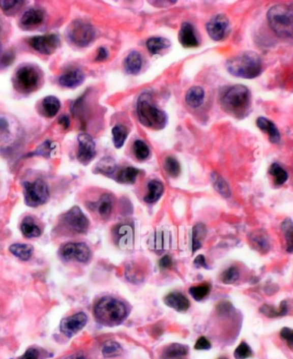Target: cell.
Returning <instances> with one entry per match:
<instances>
[{
	"mask_svg": "<svg viewBox=\"0 0 293 359\" xmlns=\"http://www.w3.org/2000/svg\"><path fill=\"white\" fill-rule=\"evenodd\" d=\"M97 206L100 216L103 218H108L113 209V198L110 194H103L97 201Z\"/></svg>",
	"mask_w": 293,
	"mask_h": 359,
	"instance_id": "1f68e13d",
	"label": "cell"
},
{
	"mask_svg": "<svg viewBox=\"0 0 293 359\" xmlns=\"http://www.w3.org/2000/svg\"><path fill=\"white\" fill-rule=\"evenodd\" d=\"M211 348V343L205 337H200L197 340L196 344L194 345L195 350H209Z\"/></svg>",
	"mask_w": 293,
	"mask_h": 359,
	"instance_id": "681fc988",
	"label": "cell"
},
{
	"mask_svg": "<svg viewBox=\"0 0 293 359\" xmlns=\"http://www.w3.org/2000/svg\"><path fill=\"white\" fill-rule=\"evenodd\" d=\"M94 315L99 323L105 326H117L127 317V307L118 299L104 296L95 305Z\"/></svg>",
	"mask_w": 293,
	"mask_h": 359,
	"instance_id": "277c9868",
	"label": "cell"
},
{
	"mask_svg": "<svg viewBox=\"0 0 293 359\" xmlns=\"http://www.w3.org/2000/svg\"><path fill=\"white\" fill-rule=\"evenodd\" d=\"M137 113L143 126L153 130L163 129L168 122V116L164 111L154 105L151 92L140 94L137 101Z\"/></svg>",
	"mask_w": 293,
	"mask_h": 359,
	"instance_id": "3957f363",
	"label": "cell"
},
{
	"mask_svg": "<svg viewBox=\"0 0 293 359\" xmlns=\"http://www.w3.org/2000/svg\"><path fill=\"white\" fill-rule=\"evenodd\" d=\"M44 12L40 9L31 8L25 11L20 19V25L23 28H32L44 21Z\"/></svg>",
	"mask_w": 293,
	"mask_h": 359,
	"instance_id": "ac0fdd59",
	"label": "cell"
},
{
	"mask_svg": "<svg viewBox=\"0 0 293 359\" xmlns=\"http://www.w3.org/2000/svg\"><path fill=\"white\" fill-rule=\"evenodd\" d=\"M171 45L169 40L164 37H152L146 42V47L152 54H158L163 50L169 48Z\"/></svg>",
	"mask_w": 293,
	"mask_h": 359,
	"instance_id": "4316f807",
	"label": "cell"
},
{
	"mask_svg": "<svg viewBox=\"0 0 293 359\" xmlns=\"http://www.w3.org/2000/svg\"><path fill=\"white\" fill-rule=\"evenodd\" d=\"M251 349L245 342L241 343L234 352V356L236 359H246L249 356H251Z\"/></svg>",
	"mask_w": 293,
	"mask_h": 359,
	"instance_id": "7dc6e473",
	"label": "cell"
},
{
	"mask_svg": "<svg viewBox=\"0 0 293 359\" xmlns=\"http://www.w3.org/2000/svg\"><path fill=\"white\" fill-rule=\"evenodd\" d=\"M55 148V146L53 145L52 142L50 141H46L43 144H41L37 149H36V152H34L33 155L36 156H42V157H46V158H49L51 153L53 152V149Z\"/></svg>",
	"mask_w": 293,
	"mask_h": 359,
	"instance_id": "bcb514c9",
	"label": "cell"
},
{
	"mask_svg": "<svg viewBox=\"0 0 293 359\" xmlns=\"http://www.w3.org/2000/svg\"><path fill=\"white\" fill-rule=\"evenodd\" d=\"M27 42L33 49L45 55L54 53L61 45L60 37L56 34L33 36L27 39Z\"/></svg>",
	"mask_w": 293,
	"mask_h": 359,
	"instance_id": "8fae6325",
	"label": "cell"
},
{
	"mask_svg": "<svg viewBox=\"0 0 293 359\" xmlns=\"http://www.w3.org/2000/svg\"><path fill=\"white\" fill-rule=\"evenodd\" d=\"M167 306L177 310L178 312H185L190 306L188 299L180 292H172L164 298Z\"/></svg>",
	"mask_w": 293,
	"mask_h": 359,
	"instance_id": "ffe728a7",
	"label": "cell"
},
{
	"mask_svg": "<svg viewBox=\"0 0 293 359\" xmlns=\"http://www.w3.org/2000/svg\"><path fill=\"white\" fill-rule=\"evenodd\" d=\"M211 179H212L213 187L217 192H219V194H221L222 196L226 197V198L230 196L231 191H230V187L223 179V177L220 176L217 173H213L211 175Z\"/></svg>",
	"mask_w": 293,
	"mask_h": 359,
	"instance_id": "e575fe53",
	"label": "cell"
},
{
	"mask_svg": "<svg viewBox=\"0 0 293 359\" xmlns=\"http://www.w3.org/2000/svg\"><path fill=\"white\" fill-rule=\"evenodd\" d=\"M88 317L83 312L77 313L69 317L64 318L61 322V331L67 337L71 338L85 326Z\"/></svg>",
	"mask_w": 293,
	"mask_h": 359,
	"instance_id": "5bb4252c",
	"label": "cell"
},
{
	"mask_svg": "<svg viewBox=\"0 0 293 359\" xmlns=\"http://www.w3.org/2000/svg\"><path fill=\"white\" fill-rule=\"evenodd\" d=\"M112 135H113V143L114 146L117 149L122 148L124 145L126 139L128 136V131L127 127L122 125H116L112 129Z\"/></svg>",
	"mask_w": 293,
	"mask_h": 359,
	"instance_id": "836d02e7",
	"label": "cell"
},
{
	"mask_svg": "<svg viewBox=\"0 0 293 359\" xmlns=\"http://www.w3.org/2000/svg\"><path fill=\"white\" fill-rule=\"evenodd\" d=\"M179 42L183 47L191 48L199 46V40L197 38L195 29L190 22H183L179 31Z\"/></svg>",
	"mask_w": 293,
	"mask_h": 359,
	"instance_id": "2e32d148",
	"label": "cell"
},
{
	"mask_svg": "<svg viewBox=\"0 0 293 359\" xmlns=\"http://www.w3.org/2000/svg\"><path fill=\"white\" fill-rule=\"evenodd\" d=\"M280 336L282 337L283 340H285L287 342L288 345L290 348H292L293 344V334L292 330L288 327H284L280 332Z\"/></svg>",
	"mask_w": 293,
	"mask_h": 359,
	"instance_id": "c3c4849f",
	"label": "cell"
},
{
	"mask_svg": "<svg viewBox=\"0 0 293 359\" xmlns=\"http://www.w3.org/2000/svg\"><path fill=\"white\" fill-rule=\"evenodd\" d=\"M153 2H155V3H152V1H150V3L153 5V6H158V7H163V6H165L174 5L177 1H153Z\"/></svg>",
	"mask_w": 293,
	"mask_h": 359,
	"instance_id": "6f0895ef",
	"label": "cell"
},
{
	"mask_svg": "<svg viewBox=\"0 0 293 359\" xmlns=\"http://www.w3.org/2000/svg\"><path fill=\"white\" fill-rule=\"evenodd\" d=\"M78 141V160L83 165H88L96 157V144L92 136L87 133H80Z\"/></svg>",
	"mask_w": 293,
	"mask_h": 359,
	"instance_id": "4fadbf2b",
	"label": "cell"
},
{
	"mask_svg": "<svg viewBox=\"0 0 293 359\" xmlns=\"http://www.w3.org/2000/svg\"><path fill=\"white\" fill-rule=\"evenodd\" d=\"M268 20L272 31L282 38H291L293 31V11L291 6L276 5L269 9Z\"/></svg>",
	"mask_w": 293,
	"mask_h": 359,
	"instance_id": "5b68a950",
	"label": "cell"
},
{
	"mask_svg": "<svg viewBox=\"0 0 293 359\" xmlns=\"http://www.w3.org/2000/svg\"><path fill=\"white\" fill-rule=\"evenodd\" d=\"M147 194L144 197V201L148 204H153L158 201L163 195L164 187L163 183L158 180H152L147 185Z\"/></svg>",
	"mask_w": 293,
	"mask_h": 359,
	"instance_id": "cb8c5ba5",
	"label": "cell"
},
{
	"mask_svg": "<svg viewBox=\"0 0 293 359\" xmlns=\"http://www.w3.org/2000/svg\"><path fill=\"white\" fill-rule=\"evenodd\" d=\"M230 22L224 14L216 15L207 24V31L213 41H221L226 36Z\"/></svg>",
	"mask_w": 293,
	"mask_h": 359,
	"instance_id": "9a60e30c",
	"label": "cell"
},
{
	"mask_svg": "<svg viewBox=\"0 0 293 359\" xmlns=\"http://www.w3.org/2000/svg\"><path fill=\"white\" fill-rule=\"evenodd\" d=\"M4 31H5V24H4L3 20L0 17V36L3 34Z\"/></svg>",
	"mask_w": 293,
	"mask_h": 359,
	"instance_id": "94428289",
	"label": "cell"
},
{
	"mask_svg": "<svg viewBox=\"0 0 293 359\" xmlns=\"http://www.w3.org/2000/svg\"><path fill=\"white\" fill-rule=\"evenodd\" d=\"M172 264H173L172 258L169 255H164L159 261V266L161 269H168L171 267Z\"/></svg>",
	"mask_w": 293,
	"mask_h": 359,
	"instance_id": "f5cc1de1",
	"label": "cell"
},
{
	"mask_svg": "<svg viewBox=\"0 0 293 359\" xmlns=\"http://www.w3.org/2000/svg\"><path fill=\"white\" fill-rule=\"evenodd\" d=\"M211 287L208 284L199 285V286H194L189 289V294L196 301H201L202 299L205 298L210 292Z\"/></svg>",
	"mask_w": 293,
	"mask_h": 359,
	"instance_id": "7bdbcfd3",
	"label": "cell"
},
{
	"mask_svg": "<svg viewBox=\"0 0 293 359\" xmlns=\"http://www.w3.org/2000/svg\"><path fill=\"white\" fill-rule=\"evenodd\" d=\"M42 73L39 67L25 64L18 68L13 77V85L17 92L28 95L36 92L42 85Z\"/></svg>",
	"mask_w": 293,
	"mask_h": 359,
	"instance_id": "8992f818",
	"label": "cell"
},
{
	"mask_svg": "<svg viewBox=\"0 0 293 359\" xmlns=\"http://www.w3.org/2000/svg\"><path fill=\"white\" fill-rule=\"evenodd\" d=\"M25 1H7V0H2L0 1V8L2 9L4 13H6L8 16H13L17 14V11L22 8L24 5Z\"/></svg>",
	"mask_w": 293,
	"mask_h": 359,
	"instance_id": "8d00e7d4",
	"label": "cell"
},
{
	"mask_svg": "<svg viewBox=\"0 0 293 359\" xmlns=\"http://www.w3.org/2000/svg\"><path fill=\"white\" fill-rule=\"evenodd\" d=\"M164 238H163V233H158L157 235L155 236V250H163L164 249V245H165V243H164Z\"/></svg>",
	"mask_w": 293,
	"mask_h": 359,
	"instance_id": "816d5d0a",
	"label": "cell"
},
{
	"mask_svg": "<svg viewBox=\"0 0 293 359\" xmlns=\"http://www.w3.org/2000/svg\"><path fill=\"white\" fill-rule=\"evenodd\" d=\"M163 166H164L165 171L169 176L175 178V177L179 176V174H181L180 163L175 158H172V157H168L165 158Z\"/></svg>",
	"mask_w": 293,
	"mask_h": 359,
	"instance_id": "f35d334b",
	"label": "cell"
},
{
	"mask_svg": "<svg viewBox=\"0 0 293 359\" xmlns=\"http://www.w3.org/2000/svg\"><path fill=\"white\" fill-rule=\"evenodd\" d=\"M256 125L260 130L263 131L264 133H268L269 140L271 141L272 143L278 144L280 141L281 136H280L279 131L278 130V128L274 122H271L270 119L264 118V117H260L256 121Z\"/></svg>",
	"mask_w": 293,
	"mask_h": 359,
	"instance_id": "44dd1931",
	"label": "cell"
},
{
	"mask_svg": "<svg viewBox=\"0 0 293 359\" xmlns=\"http://www.w3.org/2000/svg\"><path fill=\"white\" fill-rule=\"evenodd\" d=\"M219 359H227V358H225V357H221V358H219Z\"/></svg>",
	"mask_w": 293,
	"mask_h": 359,
	"instance_id": "6125c7cd",
	"label": "cell"
},
{
	"mask_svg": "<svg viewBox=\"0 0 293 359\" xmlns=\"http://www.w3.org/2000/svg\"><path fill=\"white\" fill-rule=\"evenodd\" d=\"M85 79V75L81 70L74 69L65 72L58 78V83L66 88H75L80 86Z\"/></svg>",
	"mask_w": 293,
	"mask_h": 359,
	"instance_id": "e0dca14e",
	"label": "cell"
},
{
	"mask_svg": "<svg viewBox=\"0 0 293 359\" xmlns=\"http://www.w3.org/2000/svg\"><path fill=\"white\" fill-rule=\"evenodd\" d=\"M219 102L222 109L237 119H244L251 110V93L242 84L224 87L220 92Z\"/></svg>",
	"mask_w": 293,
	"mask_h": 359,
	"instance_id": "6da1fadb",
	"label": "cell"
},
{
	"mask_svg": "<svg viewBox=\"0 0 293 359\" xmlns=\"http://www.w3.org/2000/svg\"><path fill=\"white\" fill-rule=\"evenodd\" d=\"M204 99H205V92L201 87L199 86H194L189 88L186 94V102L191 108H199L203 104Z\"/></svg>",
	"mask_w": 293,
	"mask_h": 359,
	"instance_id": "603a6c76",
	"label": "cell"
},
{
	"mask_svg": "<svg viewBox=\"0 0 293 359\" xmlns=\"http://www.w3.org/2000/svg\"><path fill=\"white\" fill-rule=\"evenodd\" d=\"M61 108V102L56 97L48 96L41 101L40 112L47 118H53Z\"/></svg>",
	"mask_w": 293,
	"mask_h": 359,
	"instance_id": "d6986e66",
	"label": "cell"
},
{
	"mask_svg": "<svg viewBox=\"0 0 293 359\" xmlns=\"http://www.w3.org/2000/svg\"><path fill=\"white\" fill-rule=\"evenodd\" d=\"M9 251L20 260H28L32 257L34 253V247L31 244L24 243H14L9 248Z\"/></svg>",
	"mask_w": 293,
	"mask_h": 359,
	"instance_id": "484cf974",
	"label": "cell"
},
{
	"mask_svg": "<svg viewBox=\"0 0 293 359\" xmlns=\"http://www.w3.org/2000/svg\"><path fill=\"white\" fill-rule=\"evenodd\" d=\"M282 231L285 235V239L287 241V250L288 252L291 253L293 249V224L292 221L290 219H285V221L283 222Z\"/></svg>",
	"mask_w": 293,
	"mask_h": 359,
	"instance_id": "b9f144b4",
	"label": "cell"
},
{
	"mask_svg": "<svg viewBox=\"0 0 293 359\" xmlns=\"http://www.w3.org/2000/svg\"><path fill=\"white\" fill-rule=\"evenodd\" d=\"M269 174L274 177V183L277 185H283L288 180V173L278 163L272 164L269 169Z\"/></svg>",
	"mask_w": 293,
	"mask_h": 359,
	"instance_id": "d590c367",
	"label": "cell"
},
{
	"mask_svg": "<svg viewBox=\"0 0 293 359\" xmlns=\"http://www.w3.org/2000/svg\"><path fill=\"white\" fill-rule=\"evenodd\" d=\"M9 128V123L5 118H0V131L7 132Z\"/></svg>",
	"mask_w": 293,
	"mask_h": 359,
	"instance_id": "680465c9",
	"label": "cell"
},
{
	"mask_svg": "<svg viewBox=\"0 0 293 359\" xmlns=\"http://www.w3.org/2000/svg\"><path fill=\"white\" fill-rule=\"evenodd\" d=\"M108 50L106 49L105 47H100L98 49V52H97V58H96V61H98V62H102V61H104L108 58Z\"/></svg>",
	"mask_w": 293,
	"mask_h": 359,
	"instance_id": "db71d44e",
	"label": "cell"
},
{
	"mask_svg": "<svg viewBox=\"0 0 293 359\" xmlns=\"http://www.w3.org/2000/svg\"><path fill=\"white\" fill-rule=\"evenodd\" d=\"M238 278H239V272L235 266L228 268L221 275L222 282L226 285L234 284L238 280Z\"/></svg>",
	"mask_w": 293,
	"mask_h": 359,
	"instance_id": "f6af8a7d",
	"label": "cell"
},
{
	"mask_svg": "<svg viewBox=\"0 0 293 359\" xmlns=\"http://www.w3.org/2000/svg\"><path fill=\"white\" fill-rule=\"evenodd\" d=\"M194 264L196 267H205L208 268V265H207V262H206V259L203 255H199L195 258L194 260Z\"/></svg>",
	"mask_w": 293,
	"mask_h": 359,
	"instance_id": "11a10c76",
	"label": "cell"
},
{
	"mask_svg": "<svg viewBox=\"0 0 293 359\" xmlns=\"http://www.w3.org/2000/svg\"><path fill=\"white\" fill-rule=\"evenodd\" d=\"M112 235L114 243L123 250L133 249L134 234L133 227L129 224H119L113 227Z\"/></svg>",
	"mask_w": 293,
	"mask_h": 359,
	"instance_id": "7c38bea8",
	"label": "cell"
},
{
	"mask_svg": "<svg viewBox=\"0 0 293 359\" xmlns=\"http://www.w3.org/2000/svg\"><path fill=\"white\" fill-rule=\"evenodd\" d=\"M58 122V124L62 126L65 129H67L70 127V124H71L69 117L67 116V115H62V116L60 117Z\"/></svg>",
	"mask_w": 293,
	"mask_h": 359,
	"instance_id": "9f6ffc18",
	"label": "cell"
},
{
	"mask_svg": "<svg viewBox=\"0 0 293 359\" xmlns=\"http://www.w3.org/2000/svg\"><path fill=\"white\" fill-rule=\"evenodd\" d=\"M251 243L254 248L260 251L267 252L270 249L269 236L263 230H257L251 235Z\"/></svg>",
	"mask_w": 293,
	"mask_h": 359,
	"instance_id": "f1b7e54d",
	"label": "cell"
},
{
	"mask_svg": "<svg viewBox=\"0 0 293 359\" xmlns=\"http://www.w3.org/2000/svg\"><path fill=\"white\" fill-rule=\"evenodd\" d=\"M133 153L135 158L139 161H144L149 158L150 149L144 141L136 140L133 144Z\"/></svg>",
	"mask_w": 293,
	"mask_h": 359,
	"instance_id": "ab89813d",
	"label": "cell"
},
{
	"mask_svg": "<svg viewBox=\"0 0 293 359\" xmlns=\"http://www.w3.org/2000/svg\"><path fill=\"white\" fill-rule=\"evenodd\" d=\"M60 255L66 261L77 260L78 262H88L92 257V252L84 243H69L61 248Z\"/></svg>",
	"mask_w": 293,
	"mask_h": 359,
	"instance_id": "30bf717a",
	"label": "cell"
},
{
	"mask_svg": "<svg viewBox=\"0 0 293 359\" xmlns=\"http://www.w3.org/2000/svg\"><path fill=\"white\" fill-rule=\"evenodd\" d=\"M103 356L105 357H114L118 356L122 353V346L118 343L113 340H109L104 343L102 349Z\"/></svg>",
	"mask_w": 293,
	"mask_h": 359,
	"instance_id": "74e56055",
	"label": "cell"
},
{
	"mask_svg": "<svg viewBox=\"0 0 293 359\" xmlns=\"http://www.w3.org/2000/svg\"><path fill=\"white\" fill-rule=\"evenodd\" d=\"M66 359H89L83 352H76Z\"/></svg>",
	"mask_w": 293,
	"mask_h": 359,
	"instance_id": "91938a15",
	"label": "cell"
},
{
	"mask_svg": "<svg viewBox=\"0 0 293 359\" xmlns=\"http://www.w3.org/2000/svg\"><path fill=\"white\" fill-rule=\"evenodd\" d=\"M207 235V229L203 224H198L193 229V236H192V249L193 252L201 248L202 241L204 240Z\"/></svg>",
	"mask_w": 293,
	"mask_h": 359,
	"instance_id": "d6a6232c",
	"label": "cell"
},
{
	"mask_svg": "<svg viewBox=\"0 0 293 359\" xmlns=\"http://www.w3.org/2000/svg\"><path fill=\"white\" fill-rule=\"evenodd\" d=\"M67 37L72 44L77 47H88L96 38V31L90 23L76 20L68 26Z\"/></svg>",
	"mask_w": 293,
	"mask_h": 359,
	"instance_id": "52a82bcc",
	"label": "cell"
},
{
	"mask_svg": "<svg viewBox=\"0 0 293 359\" xmlns=\"http://www.w3.org/2000/svg\"><path fill=\"white\" fill-rule=\"evenodd\" d=\"M139 174V170L133 167H127L122 169L117 174V182L122 184H133Z\"/></svg>",
	"mask_w": 293,
	"mask_h": 359,
	"instance_id": "4dcf8cb0",
	"label": "cell"
},
{
	"mask_svg": "<svg viewBox=\"0 0 293 359\" xmlns=\"http://www.w3.org/2000/svg\"><path fill=\"white\" fill-rule=\"evenodd\" d=\"M142 64L141 54L138 51H132L125 58L123 66L127 74L136 75L140 72Z\"/></svg>",
	"mask_w": 293,
	"mask_h": 359,
	"instance_id": "7402d4cb",
	"label": "cell"
},
{
	"mask_svg": "<svg viewBox=\"0 0 293 359\" xmlns=\"http://www.w3.org/2000/svg\"><path fill=\"white\" fill-rule=\"evenodd\" d=\"M225 67L228 72L234 77L252 79L261 73L262 62L258 53L245 51L229 58Z\"/></svg>",
	"mask_w": 293,
	"mask_h": 359,
	"instance_id": "7a4b0ae2",
	"label": "cell"
},
{
	"mask_svg": "<svg viewBox=\"0 0 293 359\" xmlns=\"http://www.w3.org/2000/svg\"><path fill=\"white\" fill-rule=\"evenodd\" d=\"M40 352L37 349L30 348L18 359H39Z\"/></svg>",
	"mask_w": 293,
	"mask_h": 359,
	"instance_id": "f907efd6",
	"label": "cell"
},
{
	"mask_svg": "<svg viewBox=\"0 0 293 359\" xmlns=\"http://www.w3.org/2000/svg\"><path fill=\"white\" fill-rule=\"evenodd\" d=\"M15 53L12 50H4L3 46L0 43V70L10 67L15 61Z\"/></svg>",
	"mask_w": 293,
	"mask_h": 359,
	"instance_id": "ee69618b",
	"label": "cell"
},
{
	"mask_svg": "<svg viewBox=\"0 0 293 359\" xmlns=\"http://www.w3.org/2000/svg\"><path fill=\"white\" fill-rule=\"evenodd\" d=\"M117 169V164L115 160L111 157H104L97 163L95 172L99 174L109 175L115 172Z\"/></svg>",
	"mask_w": 293,
	"mask_h": 359,
	"instance_id": "83f0119b",
	"label": "cell"
},
{
	"mask_svg": "<svg viewBox=\"0 0 293 359\" xmlns=\"http://www.w3.org/2000/svg\"><path fill=\"white\" fill-rule=\"evenodd\" d=\"M61 223L66 229L75 234H85L90 226L89 219L78 206H74L65 213Z\"/></svg>",
	"mask_w": 293,
	"mask_h": 359,
	"instance_id": "9c48e42d",
	"label": "cell"
},
{
	"mask_svg": "<svg viewBox=\"0 0 293 359\" xmlns=\"http://www.w3.org/2000/svg\"><path fill=\"white\" fill-rule=\"evenodd\" d=\"M260 311H261L264 315H267L268 317L270 318L285 315L288 311L287 302H282L281 305H280V308H279V310H276L274 309V307L269 306V305H264V306L260 309Z\"/></svg>",
	"mask_w": 293,
	"mask_h": 359,
	"instance_id": "60d3db41",
	"label": "cell"
},
{
	"mask_svg": "<svg viewBox=\"0 0 293 359\" xmlns=\"http://www.w3.org/2000/svg\"><path fill=\"white\" fill-rule=\"evenodd\" d=\"M21 231L25 237L31 238L39 237L42 235V230L40 227L36 224L33 218L28 216L23 219L21 224Z\"/></svg>",
	"mask_w": 293,
	"mask_h": 359,
	"instance_id": "d4e9b609",
	"label": "cell"
},
{
	"mask_svg": "<svg viewBox=\"0 0 293 359\" xmlns=\"http://www.w3.org/2000/svg\"><path fill=\"white\" fill-rule=\"evenodd\" d=\"M23 191L25 203L31 207H38L46 204L49 199V188L47 183L42 179L25 182L23 183Z\"/></svg>",
	"mask_w": 293,
	"mask_h": 359,
	"instance_id": "ba28073f",
	"label": "cell"
},
{
	"mask_svg": "<svg viewBox=\"0 0 293 359\" xmlns=\"http://www.w3.org/2000/svg\"><path fill=\"white\" fill-rule=\"evenodd\" d=\"M188 351V347L185 345H181V344H172L164 349L163 352V358H179L187 355Z\"/></svg>",
	"mask_w": 293,
	"mask_h": 359,
	"instance_id": "f546056e",
	"label": "cell"
}]
</instances>
